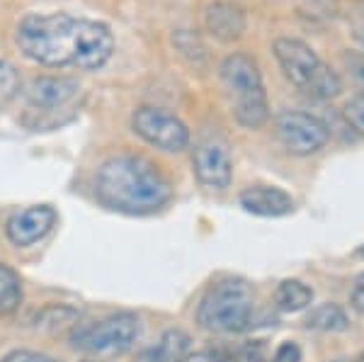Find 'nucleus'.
Here are the masks:
<instances>
[{
  "mask_svg": "<svg viewBox=\"0 0 364 362\" xmlns=\"http://www.w3.org/2000/svg\"><path fill=\"white\" fill-rule=\"evenodd\" d=\"M95 197L112 212L144 217L163 209L173 197L168 178L144 156L119 154L100 166Z\"/></svg>",
  "mask_w": 364,
  "mask_h": 362,
  "instance_id": "f257e3e1",
  "label": "nucleus"
},
{
  "mask_svg": "<svg viewBox=\"0 0 364 362\" xmlns=\"http://www.w3.org/2000/svg\"><path fill=\"white\" fill-rule=\"evenodd\" d=\"M78 20L66 13L27 15L20 20L15 42L20 51L42 66H70L75 58Z\"/></svg>",
  "mask_w": 364,
  "mask_h": 362,
  "instance_id": "f03ea898",
  "label": "nucleus"
},
{
  "mask_svg": "<svg viewBox=\"0 0 364 362\" xmlns=\"http://www.w3.org/2000/svg\"><path fill=\"white\" fill-rule=\"evenodd\" d=\"M221 83L231 102V112L245 129H260L269 119V105L262 73L255 58L236 51L221 61Z\"/></svg>",
  "mask_w": 364,
  "mask_h": 362,
  "instance_id": "7ed1b4c3",
  "label": "nucleus"
},
{
  "mask_svg": "<svg viewBox=\"0 0 364 362\" xmlns=\"http://www.w3.org/2000/svg\"><path fill=\"white\" fill-rule=\"evenodd\" d=\"M274 58L287 78L314 100H333L343 90V80L331 66L321 61L314 49L294 37H279L272 44Z\"/></svg>",
  "mask_w": 364,
  "mask_h": 362,
  "instance_id": "20e7f679",
  "label": "nucleus"
},
{
  "mask_svg": "<svg viewBox=\"0 0 364 362\" xmlns=\"http://www.w3.org/2000/svg\"><path fill=\"white\" fill-rule=\"evenodd\" d=\"M255 314V292L243 280H224L207 289L197 309V324L211 334L248 331Z\"/></svg>",
  "mask_w": 364,
  "mask_h": 362,
  "instance_id": "39448f33",
  "label": "nucleus"
},
{
  "mask_svg": "<svg viewBox=\"0 0 364 362\" xmlns=\"http://www.w3.org/2000/svg\"><path fill=\"white\" fill-rule=\"evenodd\" d=\"M141 336V321L136 314L119 312L100 321H87L70 329L68 341L80 353L97 358H119L136 346Z\"/></svg>",
  "mask_w": 364,
  "mask_h": 362,
  "instance_id": "423d86ee",
  "label": "nucleus"
},
{
  "mask_svg": "<svg viewBox=\"0 0 364 362\" xmlns=\"http://www.w3.org/2000/svg\"><path fill=\"white\" fill-rule=\"evenodd\" d=\"M132 129L144 139L146 144L166 151V154H180L190 146V129L173 112L154 105H144L132 115Z\"/></svg>",
  "mask_w": 364,
  "mask_h": 362,
  "instance_id": "0eeeda50",
  "label": "nucleus"
},
{
  "mask_svg": "<svg viewBox=\"0 0 364 362\" xmlns=\"http://www.w3.org/2000/svg\"><path fill=\"white\" fill-rule=\"evenodd\" d=\"M274 129L282 146L294 156H311L328 144V127L318 117L299 110H284L277 115Z\"/></svg>",
  "mask_w": 364,
  "mask_h": 362,
  "instance_id": "6e6552de",
  "label": "nucleus"
},
{
  "mask_svg": "<svg viewBox=\"0 0 364 362\" xmlns=\"http://www.w3.org/2000/svg\"><path fill=\"white\" fill-rule=\"evenodd\" d=\"M192 171L197 180L209 190H226L233 180V161L224 139L207 137L195 146Z\"/></svg>",
  "mask_w": 364,
  "mask_h": 362,
  "instance_id": "1a4fd4ad",
  "label": "nucleus"
},
{
  "mask_svg": "<svg viewBox=\"0 0 364 362\" xmlns=\"http://www.w3.org/2000/svg\"><path fill=\"white\" fill-rule=\"evenodd\" d=\"M114 34L105 22L78 20V34H75V58L73 66L80 71H100L112 58Z\"/></svg>",
  "mask_w": 364,
  "mask_h": 362,
  "instance_id": "9d476101",
  "label": "nucleus"
},
{
  "mask_svg": "<svg viewBox=\"0 0 364 362\" xmlns=\"http://www.w3.org/2000/svg\"><path fill=\"white\" fill-rule=\"evenodd\" d=\"M58 214L51 204H34L22 212H15L5 224L8 241L17 248H29L39 243L44 236H49L51 229L56 226Z\"/></svg>",
  "mask_w": 364,
  "mask_h": 362,
  "instance_id": "9b49d317",
  "label": "nucleus"
},
{
  "mask_svg": "<svg viewBox=\"0 0 364 362\" xmlns=\"http://www.w3.org/2000/svg\"><path fill=\"white\" fill-rule=\"evenodd\" d=\"M80 83L68 75H39L27 87V100L37 110H58L78 97Z\"/></svg>",
  "mask_w": 364,
  "mask_h": 362,
  "instance_id": "f8f14e48",
  "label": "nucleus"
},
{
  "mask_svg": "<svg viewBox=\"0 0 364 362\" xmlns=\"http://www.w3.org/2000/svg\"><path fill=\"white\" fill-rule=\"evenodd\" d=\"M204 25H207L211 37L228 44L243 37L248 22H245V13L240 5L228 3V0H216L204 10Z\"/></svg>",
  "mask_w": 364,
  "mask_h": 362,
  "instance_id": "ddd939ff",
  "label": "nucleus"
},
{
  "mask_svg": "<svg viewBox=\"0 0 364 362\" xmlns=\"http://www.w3.org/2000/svg\"><path fill=\"white\" fill-rule=\"evenodd\" d=\"M240 207L257 217H284V214L294 212V200L289 192L282 188H269V185H252L243 190L238 197Z\"/></svg>",
  "mask_w": 364,
  "mask_h": 362,
  "instance_id": "4468645a",
  "label": "nucleus"
},
{
  "mask_svg": "<svg viewBox=\"0 0 364 362\" xmlns=\"http://www.w3.org/2000/svg\"><path fill=\"white\" fill-rule=\"evenodd\" d=\"M190 336L180 329H170L161 336L151 350L144 353V362H182L187 353H190Z\"/></svg>",
  "mask_w": 364,
  "mask_h": 362,
  "instance_id": "2eb2a0df",
  "label": "nucleus"
},
{
  "mask_svg": "<svg viewBox=\"0 0 364 362\" xmlns=\"http://www.w3.org/2000/svg\"><path fill=\"white\" fill-rule=\"evenodd\" d=\"M83 314L73 307H66V304H51V307H44L42 312L34 316V331L39 334H58V331H66V329H73V326L80 324Z\"/></svg>",
  "mask_w": 364,
  "mask_h": 362,
  "instance_id": "dca6fc26",
  "label": "nucleus"
},
{
  "mask_svg": "<svg viewBox=\"0 0 364 362\" xmlns=\"http://www.w3.org/2000/svg\"><path fill=\"white\" fill-rule=\"evenodd\" d=\"M304 326L309 331H323V334H338L345 331L350 326L348 314L345 309H340L338 304H321L316 309H311V314L304 319Z\"/></svg>",
  "mask_w": 364,
  "mask_h": 362,
  "instance_id": "f3484780",
  "label": "nucleus"
},
{
  "mask_svg": "<svg viewBox=\"0 0 364 362\" xmlns=\"http://www.w3.org/2000/svg\"><path fill=\"white\" fill-rule=\"evenodd\" d=\"M311 299H314V292L304 282H299V280H284L277 287V292H274V304H277L279 312L287 314L306 309L311 304Z\"/></svg>",
  "mask_w": 364,
  "mask_h": 362,
  "instance_id": "a211bd4d",
  "label": "nucleus"
},
{
  "mask_svg": "<svg viewBox=\"0 0 364 362\" xmlns=\"http://www.w3.org/2000/svg\"><path fill=\"white\" fill-rule=\"evenodd\" d=\"M22 304V282L13 267L0 262V316H10Z\"/></svg>",
  "mask_w": 364,
  "mask_h": 362,
  "instance_id": "6ab92c4d",
  "label": "nucleus"
},
{
  "mask_svg": "<svg viewBox=\"0 0 364 362\" xmlns=\"http://www.w3.org/2000/svg\"><path fill=\"white\" fill-rule=\"evenodd\" d=\"M20 90H22V78L17 73V68L10 61L0 58V107H8L20 95Z\"/></svg>",
  "mask_w": 364,
  "mask_h": 362,
  "instance_id": "aec40b11",
  "label": "nucleus"
},
{
  "mask_svg": "<svg viewBox=\"0 0 364 362\" xmlns=\"http://www.w3.org/2000/svg\"><path fill=\"white\" fill-rule=\"evenodd\" d=\"M228 362H272L265 341H250L228 353Z\"/></svg>",
  "mask_w": 364,
  "mask_h": 362,
  "instance_id": "412c9836",
  "label": "nucleus"
},
{
  "mask_svg": "<svg viewBox=\"0 0 364 362\" xmlns=\"http://www.w3.org/2000/svg\"><path fill=\"white\" fill-rule=\"evenodd\" d=\"M343 66L357 95H364V51H343Z\"/></svg>",
  "mask_w": 364,
  "mask_h": 362,
  "instance_id": "4be33fe9",
  "label": "nucleus"
},
{
  "mask_svg": "<svg viewBox=\"0 0 364 362\" xmlns=\"http://www.w3.org/2000/svg\"><path fill=\"white\" fill-rule=\"evenodd\" d=\"M173 44L178 46L180 54L190 58L192 63H195L197 58H204V46L197 39V34H192L190 29H180V32H175L173 34Z\"/></svg>",
  "mask_w": 364,
  "mask_h": 362,
  "instance_id": "5701e85b",
  "label": "nucleus"
},
{
  "mask_svg": "<svg viewBox=\"0 0 364 362\" xmlns=\"http://www.w3.org/2000/svg\"><path fill=\"white\" fill-rule=\"evenodd\" d=\"M345 117H348L352 129L364 137V95H355L345 105Z\"/></svg>",
  "mask_w": 364,
  "mask_h": 362,
  "instance_id": "b1692460",
  "label": "nucleus"
},
{
  "mask_svg": "<svg viewBox=\"0 0 364 362\" xmlns=\"http://www.w3.org/2000/svg\"><path fill=\"white\" fill-rule=\"evenodd\" d=\"M0 362H58L56 358L46 353H37V350H13Z\"/></svg>",
  "mask_w": 364,
  "mask_h": 362,
  "instance_id": "393cba45",
  "label": "nucleus"
},
{
  "mask_svg": "<svg viewBox=\"0 0 364 362\" xmlns=\"http://www.w3.org/2000/svg\"><path fill=\"white\" fill-rule=\"evenodd\" d=\"M272 362H301V350H299L296 343L284 341L277 350H274Z\"/></svg>",
  "mask_w": 364,
  "mask_h": 362,
  "instance_id": "a878e982",
  "label": "nucleus"
},
{
  "mask_svg": "<svg viewBox=\"0 0 364 362\" xmlns=\"http://www.w3.org/2000/svg\"><path fill=\"white\" fill-rule=\"evenodd\" d=\"M182 362H228V353L224 350H197V353H187Z\"/></svg>",
  "mask_w": 364,
  "mask_h": 362,
  "instance_id": "bb28decb",
  "label": "nucleus"
},
{
  "mask_svg": "<svg viewBox=\"0 0 364 362\" xmlns=\"http://www.w3.org/2000/svg\"><path fill=\"white\" fill-rule=\"evenodd\" d=\"M352 307L364 314V272L355 280V287H352Z\"/></svg>",
  "mask_w": 364,
  "mask_h": 362,
  "instance_id": "cd10ccee",
  "label": "nucleus"
},
{
  "mask_svg": "<svg viewBox=\"0 0 364 362\" xmlns=\"http://www.w3.org/2000/svg\"><path fill=\"white\" fill-rule=\"evenodd\" d=\"M357 255H360V258H364V248H360V250H357Z\"/></svg>",
  "mask_w": 364,
  "mask_h": 362,
  "instance_id": "c85d7f7f",
  "label": "nucleus"
},
{
  "mask_svg": "<svg viewBox=\"0 0 364 362\" xmlns=\"http://www.w3.org/2000/svg\"><path fill=\"white\" fill-rule=\"evenodd\" d=\"M355 362H364V355H360V358H357Z\"/></svg>",
  "mask_w": 364,
  "mask_h": 362,
  "instance_id": "c756f323",
  "label": "nucleus"
}]
</instances>
